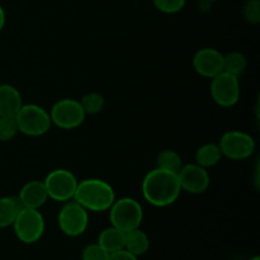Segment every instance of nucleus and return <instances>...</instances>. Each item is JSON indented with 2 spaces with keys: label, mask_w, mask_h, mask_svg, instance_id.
Returning a JSON list of instances; mask_svg holds the SVG:
<instances>
[{
  "label": "nucleus",
  "mask_w": 260,
  "mask_h": 260,
  "mask_svg": "<svg viewBox=\"0 0 260 260\" xmlns=\"http://www.w3.org/2000/svg\"><path fill=\"white\" fill-rule=\"evenodd\" d=\"M18 126L14 117H0V141L7 142L18 134Z\"/></svg>",
  "instance_id": "4be33fe9"
},
{
  "label": "nucleus",
  "mask_w": 260,
  "mask_h": 260,
  "mask_svg": "<svg viewBox=\"0 0 260 260\" xmlns=\"http://www.w3.org/2000/svg\"><path fill=\"white\" fill-rule=\"evenodd\" d=\"M142 197L154 207L164 208L172 206L182 193L178 174L160 168L150 170L141 184Z\"/></svg>",
  "instance_id": "f257e3e1"
},
{
  "label": "nucleus",
  "mask_w": 260,
  "mask_h": 260,
  "mask_svg": "<svg viewBox=\"0 0 260 260\" xmlns=\"http://www.w3.org/2000/svg\"><path fill=\"white\" fill-rule=\"evenodd\" d=\"M243 17L249 24H259L260 0H246L243 5Z\"/></svg>",
  "instance_id": "b1692460"
},
{
  "label": "nucleus",
  "mask_w": 260,
  "mask_h": 260,
  "mask_svg": "<svg viewBox=\"0 0 260 260\" xmlns=\"http://www.w3.org/2000/svg\"><path fill=\"white\" fill-rule=\"evenodd\" d=\"M210 93L217 106L230 108L240 99V80L236 76L222 71L211 79Z\"/></svg>",
  "instance_id": "9d476101"
},
{
  "label": "nucleus",
  "mask_w": 260,
  "mask_h": 260,
  "mask_svg": "<svg viewBox=\"0 0 260 260\" xmlns=\"http://www.w3.org/2000/svg\"><path fill=\"white\" fill-rule=\"evenodd\" d=\"M192 65L198 75L212 79L223 71V53L213 47H203L194 53Z\"/></svg>",
  "instance_id": "f8f14e48"
},
{
  "label": "nucleus",
  "mask_w": 260,
  "mask_h": 260,
  "mask_svg": "<svg viewBox=\"0 0 260 260\" xmlns=\"http://www.w3.org/2000/svg\"><path fill=\"white\" fill-rule=\"evenodd\" d=\"M109 254L98 243L88 244L81 253V260H107Z\"/></svg>",
  "instance_id": "393cba45"
},
{
  "label": "nucleus",
  "mask_w": 260,
  "mask_h": 260,
  "mask_svg": "<svg viewBox=\"0 0 260 260\" xmlns=\"http://www.w3.org/2000/svg\"><path fill=\"white\" fill-rule=\"evenodd\" d=\"M5 22H7V14H5L4 8H3L2 4H0V32H2L3 28H4Z\"/></svg>",
  "instance_id": "cd10ccee"
},
{
  "label": "nucleus",
  "mask_w": 260,
  "mask_h": 260,
  "mask_svg": "<svg viewBox=\"0 0 260 260\" xmlns=\"http://www.w3.org/2000/svg\"><path fill=\"white\" fill-rule=\"evenodd\" d=\"M249 260H260V256H258V255H256V256H253V258L249 259Z\"/></svg>",
  "instance_id": "c85d7f7f"
},
{
  "label": "nucleus",
  "mask_w": 260,
  "mask_h": 260,
  "mask_svg": "<svg viewBox=\"0 0 260 260\" xmlns=\"http://www.w3.org/2000/svg\"><path fill=\"white\" fill-rule=\"evenodd\" d=\"M12 226L18 240L23 244H35L45 234L46 222L40 210L22 207Z\"/></svg>",
  "instance_id": "39448f33"
},
{
  "label": "nucleus",
  "mask_w": 260,
  "mask_h": 260,
  "mask_svg": "<svg viewBox=\"0 0 260 260\" xmlns=\"http://www.w3.org/2000/svg\"><path fill=\"white\" fill-rule=\"evenodd\" d=\"M79 102H80L81 108L85 112L86 116H95V114L101 113L103 111L104 106H106L104 96L101 93H96V91L85 94Z\"/></svg>",
  "instance_id": "412c9836"
},
{
  "label": "nucleus",
  "mask_w": 260,
  "mask_h": 260,
  "mask_svg": "<svg viewBox=\"0 0 260 260\" xmlns=\"http://www.w3.org/2000/svg\"><path fill=\"white\" fill-rule=\"evenodd\" d=\"M20 210L22 205L18 197H0V229L12 226Z\"/></svg>",
  "instance_id": "a211bd4d"
},
{
  "label": "nucleus",
  "mask_w": 260,
  "mask_h": 260,
  "mask_svg": "<svg viewBox=\"0 0 260 260\" xmlns=\"http://www.w3.org/2000/svg\"><path fill=\"white\" fill-rule=\"evenodd\" d=\"M14 118L18 131L29 137L43 136L52 126L50 113L38 104H23Z\"/></svg>",
  "instance_id": "20e7f679"
},
{
  "label": "nucleus",
  "mask_w": 260,
  "mask_h": 260,
  "mask_svg": "<svg viewBox=\"0 0 260 260\" xmlns=\"http://www.w3.org/2000/svg\"><path fill=\"white\" fill-rule=\"evenodd\" d=\"M43 183L47 190L48 200L65 203L74 200L79 180L71 170L60 168L51 170L43 179Z\"/></svg>",
  "instance_id": "423d86ee"
},
{
  "label": "nucleus",
  "mask_w": 260,
  "mask_h": 260,
  "mask_svg": "<svg viewBox=\"0 0 260 260\" xmlns=\"http://www.w3.org/2000/svg\"><path fill=\"white\" fill-rule=\"evenodd\" d=\"M212 2H210V0H198L197 3V8L200 12L202 13H207L210 12L211 8H212Z\"/></svg>",
  "instance_id": "bb28decb"
},
{
  "label": "nucleus",
  "mask_w": 260,
  "mask_h": 260,
  "mask_svg": "<svg viewBox=\"0 0 260 260\" xmlns=\"http://www.w3.org/2000/svg\"><path fill=\"white\" fill-rule=\"evenodd\" d=\"M108 211L111 225L123 233L139 229L144 220L141 203L132 197L116 198Z\"/></svg>",
  "instance_id": "7ed1b4c3"
},
{
  "label": "nucleus",
  "mask_w": 260,
  "mask_h": 260,
  "mask_svg": "<svg viewBox=\"0 0 260 260\" xmlns=\"http://www.w3.org/2000/svg\"><path fill=\"white\" fill-rule=\"evenodd\" d=\"M23 104L22 94L14 85H0V117H15Z\"/></svg>",
  "instance_id": "4468645a"
},
{
  "label": "nucleus",
  "mask_w": 260,
  "mask_h": 260,
  "mask_svg": "<svg viewBox=\"0 0 260 260\" xmlns=\"http://www.w3.org/2000/svg\"><path fill=\"white\" fill-rule=\"evenodd\" d=\"M156 168L178 174V172L182 169V167L184 164H183V159L179 155V152L172 149H167L159 152V155L156 157Z\"/></svg>",
  "instance_id": "aec40b11"
},
{
  "label": "nucleus",
  "mask_w": 260,
  "mask_h": 260,
  "mask_svg": "<svg viewBox=\"0 0 260 260\" xmlns=\"http://www.w3.org/2000/svg\"><path fill=\"white\" fill-rule=\"evenodd\" d=\"M50 118L52 124L61 129H75L84 123L85 112L78 99L62 98L56 102L50 109Z\"/></svg>",
  "instance_id": "1a4fd4ad"
},
{
  "label": "nucleus",
  "mask_w": 260,
  "mask_h": 260,
  "mask_svg": "<svg viewBox=\"0 0 260 260\" xmlns=\"http://www.w3.org/2000/svg\"><path fill=\"white\" fill-rule=\"evenodd\" d=\"M187 0H152V4L164 14H177L182 12Z\"/></svg>",
  "instance_id": "5701e85b"
},
{
  "label": "nucleus",
  "mask_w": 260,
  "mask_h": 260,
  "mask_svg": "<svg viewBox=\"0 0 260 260\" xmlns=\"http://www.w3.org/2000/svg\"><path fill=\"white\" fill-rule=\"evenodd\" d=\"M22 207L40 210L47 202L48 194L43 180H29L25 183L18 194Z\"/></svg>",
  "instance_id": "ddd939ff"
},
{
  "label": "nucleus",
  "mask_w": 260,
  "mask_h": 260,
  "mask_svg": "<svg viewBox=\"0 0 260 260\" xmlns=\"http://www.w3.org/2000/svg\"><path fill=\"white\" fill-rule=\"evenodd\" d=\"M182 192L189 194H202L208 189L211 183L210 173L207 169L194 164H184L178 172Z\"/></svg>",
  "instance_id": "9b49d317"
},
{
  "label": "nucleus",
  "mask_w": 260,
  "mask_h": 260,
  "mask_svg": "<svg viewBox=\"0 0 260 260\" xmlns=\"http://www.w3.org/2000/svg\"><path fill=\"white\" fill-rule=\"evenodd\" d=\"M57 223L63 235L78 238L88 229L89 212L76 201H68L58 211Z\"/></svg>",
  "instance_id": "6e6552de"
},
{
  "label": "nucleus",
  "mask_w": 260,
  "mask_h": 260,
  "mask_svg": "<svg viewBox=\"0 0 260 260\" xmlns=\"http://www.w3.org/2000/svg\"><path fill=\"white\" fill-rule=\"evenodd\" d=\"M124 249L131 254H134L135 256H137V258L145 255L150 249L149 236L140 228L128 231V233H126Z\"/></svg>",
  "instance_id": "dca6fc26"
},
{
  "label": "nucleus",
  "mask_w": 260,
  "mask_h": 260,
  "mask_svg": "<svg viewBox=\"0 0 260 260\" xmlns=\"http://www.w3.org/2000/svg\"><path fill=\"white\" fill-rule=\"evenodd\" d=\"M222 157L240 161L246 160L255 151V140L253 136L240 129H231L225 132L218 141Z\"/></svg>",
  "instance_id": "0eeeda50"
},
{
  "label": "nucleus",
  "mask_w": 260,
  "mask_h": 260,
  "mask_svg": "<svg viewBox=\"0 0 260 260\" xmlns=\"http://www.w3.org/2000/svg\"><path fill=\"white\" fill-rule=\"evenodd\" d=\"M194 159L196 164L208 170L210 168L216 167L221 161L222 154H221L218 144L208 142V144H203L202 146L198 147L197 151H196Z\"/></svg>",
  "instance_id": "f3484780"
},
{
  "label": "nucleus",
  "mask_w": 260,
  "mask_h": 260,
  "mask_svg": "<svg viewBox=\"0 0 260 260\" xmlns=\"http://www.w3.org/2000/svg\"><path fill=\"white\" fill-rule=\"evenodd\" d=\"M124 240H126V233L121 231L114 226H109L102 230L99 234L96 243L104 249L108 254L114 253L124 249Z\"/></svg>",
  "instance_id": "2eb2a0df"
},
{
  "label": "nucleus",
  "mask_w": 260,
  "mask_h": 260,
  "mask_svg": "<svg viewBox=\"0 0 260 260\" xmlns=\"http://www.w3.org/2000/svg\"><path fill=\"white\" fill-rule=\"evenodd\" d=\"M210 2H212V3H216V2H220V0H210Z\"/></svg>",
  "instance_id": "c756f323"
},
{
  "label": "nucleus",
  "mask_w": 260,
  "mask_h": 260,
  "mask_svg": "<svg viewBox=\"0 0 260 260\" xmlns=\"http://www.w3.org/2000/svg\"><path fill=\"white\" fill-rule=\"evenodd\" d=\"M107 260H139L137 256H135L134 254H131L129 251H127L126 249H122V250L114 251L108 255Z\"/></svg>",
  "instance_id": "a878e982"
},
{
  "label": "nucleus",
  "mask_w": 260,
  "mask_h": 260,
  "mask_svg": "<svg viewBox=\"0 0 260 260\" xmlns=\"http://www.w3.org/2000/svg\"><path fill=\"white\" fill-rule=\"evenodd\" d=\"M248 60L245 55L238 51H233L226 55H223V71L231 74V75L240 78L246 70Z\"/></svg>",
  "instance_id": "6ab92c4d"
},
{
  "label": "nucleus",
  "mask_w": 260,
  "mask_h": 260,
  "mask_svg": "<svg viewBox=\"0 0 260 260\" xmlns=\"http://www.w3.org/2000/svg\"><path fill=\"white\" fill-rule=\"evenodd\" d=\"M116 200L113 187L99 178L79 180L74 201L83 206L88 212H106Z\"/></svg>",
  "instance_id": "f03ea898"
}]
</instances>
